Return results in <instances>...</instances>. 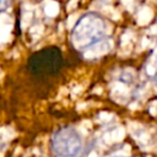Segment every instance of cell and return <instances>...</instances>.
Listing matches in <instances>:
<instances>
[{
  "label": "cell",
  "instance_id": "obj_1",
  "mask_svg": "<svg viewBox=\"0 0 157 157\" xmlns=\"http://www.w3.org/2000/svg\"><path fill=\"white\" fill-rule=\"evenodd\" d=\"M108 25L98 12L83 13L71 31V44L77 53H85L105 39Z\"/></svg>",
  "mask_w": 157,
  "mask_h": 157
},
{
  "label": "cell",
  "instance_id": "obj_2",
  "mask_svg": "<svg viewBox=\"0 0 157 157\" xmlns=\"http://www.w3.org/2000/svg\"><path fill=\"white\" fill-rule=\"evenodd\" d=\"M64 66V56L60 48L55 45L45 47L29 55L26 69L37 78L56 76Z\"/></svg>",
  "mask_w": 157,
  "mask_h": 157
},
{
  "label": "cell",
  "instance_id": "obj_3",
  "mask_svg": "<svg viewBox=\"0 0 157 157\" xmlns=\"http://www.w3.org/2000/svg\"><path fill=\"white\" fill-rule=\"evenodd\" d=\"M50 146L52 151L59 157H77L83 148V141L75 128L64 126L53 134Z\"/></svg>",
  "mask_w": 157,
  "mask_h": 157
},
{
  "label": "cell",
  "instance_id": "obj_4",
  "mask_svg": "<svg viewBox=\"0 0 157 157\" xmlns=\"http://www.w3.org/2000/svg\"><path fill=\"white\" fill-rule=\"evenodd\" d=\"M12 0H0V12L6 11V9L11 5Z\"/></svg>",
  "mask_w": 157,
  "mask_h": 157
},
{
  "label": "cell",
  "instance_id": "obj_5",
  "mask_svg": "<svg viewBox=\"0 0 157 157\" xmlns=\"http://www.w3.org/2000/svg\"><path fill=\"white\" fill-rule=\"evenodd\" d=\"M113 157H126V156H113Z\"/></svg>",
  "mask_w": 157,
  "mask_h": 157
}]
</instances>
